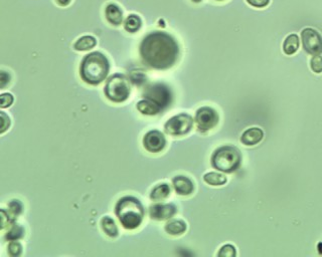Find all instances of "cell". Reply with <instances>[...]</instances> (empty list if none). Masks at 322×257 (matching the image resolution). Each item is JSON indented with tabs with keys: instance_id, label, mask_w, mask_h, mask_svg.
<instances>
[{
	"instance_id": "6da1fadb",
	"label": "cell",
	"mask_w": 322,
	"mask_h": 257,
	"mask_svg": "<svg viewBox=\"0 0 322 257\" xmlns=\"http://www.w3.org/2000/svg\"><path fill=\"white\" fill-rule=\"evenodd\" d=\"M140 53L148 65L164 69L172 66L176 62L178 47L169 34L153 32L143 39Z\"/></svg>"
},
{
	"instance_id": "7a4b0ae2",
	"label": "cell",
	"mask_w": 322,
	"mask_h": 257,
	"mask_svg": "<svg viewBox=\"0 0 322 257\" xmlns=\"http://www.w3.org/2000/svg\"><path fill=\"white\" fill-rule=\"evenodd\" d=\"M109 73V63L101 52H92L85 56L81 64V77L90 84H99Z\"/></svg>"
},
{
	"instance_id": "3957f363",
	"label": "cell",
	"mask_w": 322,
	"mask_h": 257,
	"mask_svg": "<svg viewBox=\"0 0 322 257\" xmlns=\"http://www.w3.org/2000/svg\"><path fill=\"white\" fill-rule=\"evenodd\" d=\"M116 214L123 227L131 230L141 224L144 210L138 199L134 197H124L117 203Z\"/></svg>"
},
{
	"instance_id": "277c9868",
	"label": "cell",
	"mask_w": 322,
	"mask_h": 257,
	"mask_svg": "<svg viewBox=\"0 0 322 257\" xmlns=\"http://www.w3.org/2000/svg\"><path fill=\"white\" fill-rule=\"evenodd\" d=\"M241 162L240 152L234 147L225 146L218 149L213 155V166L222 172H233Z\"/></svg>"
},
{
	"instance_id": "5b68a950",
	"label": "cell",
	"mask_w": 322,
	"mask_h": 257,
	"mask_svg": "<svg viewBox=\"0 0 322 257\" xmlns=\"http://www.w3.org/2000/svg\"><path fill=\"white\" fill-rule=\"evenodd\" d=\"M105 94L112 102L122 103L126 101L130 95V87L127 79L122 75L111 77L105 87Z\"/></svg>"
},
{
	"instance_id": "8992f818",
	"label": "cell",
	"mask_w": 322,
	"mask_h": 257,
	"mask_svg": "<svg viewBox=\"0 0 322 257\" xmlns=\"http://www.w3.org/2000/svg\"><path fill=\"white\" fill-rule=\"evenodd\" d=\"M192 119L186 113L175 116L169 120L165 124V131L167 134L173 136H181L187 134L192 128Z\"/></svg>"
},
{
	"instance_id": "52a82bcc",
	"label": "cell",
	"mask_w": 322,
	"mask_h": 257,
	"mask_svg": "<svg viewBox=\"0 0 322 257\" xmlns=\"http://www.w3.org/2000/svg\"><path fill=\"white\" fill-rule=\"evenodd\" d=\"M144 96L149 101L156 104L160 109L167 107L171 102V93L169 89L161 83L151 85L146 90Z\"/></svg>"
},
{
	"instance_id": "ba28073f",
	"label": "cell",
	"mask_w": 322,
	"mask_h": 257,
	"mask_svg": "<svg viewBox=\"0 0 322 257\" xmlns=\"http://www.w3.org/2000/svg\"><path fill=\"white\" fill-rule=\"evenodd\" d=\"M301 36L303 48L308 53L318 55L322 52V38L316 31L312 28H305Z\"/></svg>"
},
{
	"instance_id": "9c48e42d",
	"label": "cell",
	"mask_w": 322,
	"mask_h": 257,
	"mask_svg": "<svg viewBox=\"0 0 322 257\" xmlns=\"http://www.w3.org/2000/svg\"><path fill=\"white\" fill-rule=\"evenodd\" d=\"M195 121H197L200 131L205 132L211 130V128H213L218 124L219 116L217 112L212 108L203 107L197 112Z\"/></svg>"
},
{
	"instance_id": "30bf717a",
	"label": "cell",
	"mask_w": 322,
	"mask_h": 257,
	"mask_svg": "<svg viewBox=\"0 0 322 257\" xmlns=\"http://www.w3.org/2000/svg\"><path fill=\"white\" fill-rule=\"evenodd\" d=\"M165 143L164 136L158 131L148 132L143 139V145L145 149L152 153L160 152L165 147Z\"/></svg>"
},
{
	"instance_id": "8fae6325",
	"label": "cell",
	"mask_w": 322,
	"mask_h": 257,
	"mask_svg": "<svg viewBox=\"0 0 322 257\" xmlns=\"http://www.w3.org/2000/svg\"><path fill=\"white\" fill-rule=\"evenodd\" d=\"M176 212L172 204H156L150 208V216L155 220H165L171 218Z\"/></svg>"
},
{
	"instance_id": "7c38bea8",
	"label": "cell",
	"mask_w": 322,
	"mask_h": 257,
	"mask_svg": "<svg viewBox=\"0 0 322 257\" xmlns=\"http://www.w3.org/2000/svg\"><path fill=\"white\" fill-rule=\"evenodd\" d=\"M263 131L259 128H251L247 130L242 136V143L246 146H254L261 142L263 139Z\"/></svg>"
},
{
	"instance_id": "4fadbf2b",
	"label": "cell",
	"mask_w": 322,
	"mask_h": 257,
	"mask_svg": "<svg viewBox=\"0 0 322 257\" xmlns=\"http://www.w3.org/2000/svg\"><path fill=\"white\" fill-rule=\"evenodd\" d=\"M173 186L179 195H189L193 191L192 182L185 176H177L173 179Z\"/></svg>"
},
{
	"instance_id": "5bb4252c",
	"label": "cell",
	"mask_w": 322,
	"mask_h": 257,
	"mask_svg": "<svg viewBox=\"0 0 322 257\" xmlns=\"http://www.w3.org/2000/svg\"><path fill=\"white\" fill-rule=\"evenodd\" d=\"M106 18L114 25H119L122 22V11L115 4H109L106 8Z\"/></svg>"
},
{
	"instance_id": "9a60e30c",
	"label": "cell",
	"mask_w": 322,
	"mask_h": 257,
	"mask_svg": "<svg viewBox=\"0 0 322 257\" xmlns=\"http://www.w3.org/2000/svg\"><path fill=\"white\" fill-rule=\"evenodd\" d=\"M137 109L140 112L144 113V115H156V113L159 112L161 110L156 104H154L153 102L149 101V99H144V101H140L137 104Z\"/></svg>"
},
{
	"instance_id": "2e32d148",
	"label": "cell",
	"mask_w": 322,
	"mask_h": 257,
	"mask_svg": "<svg viewBox=\"0 0 322 257\" xmlns=\"http://www.w3.org/2000/svg\"><path fill=\"white\" fill-rule=\"evenodd\" d=\"M299 48V38L296 34L289 35L283 44V50L286 54H294Z\"/></svg>"
},
{
	"instance_id": "e0dca14e",
	"label": "cell",
	"mask_w": 322,
	"mask_h": 257,
	"mask_svg": "<svg viewBox=\"0 0 322 257\" xmlns=\"http://www.w3.org/2000/svg\"><path fill=\"white\" fill-rule=\"evenodd\" d=\"M165 230L171 235L183 234L186 230V224L181 220H174L166 224Z\"/></svg>"
},
{
	"instance_id": "ac0fdd59",
	"label": "cell",
	"mask_w": 322,
	"mask_h": 257,
	"mask_svg": "<svg viewBox=\"0 0 322 257\" xmlns=\"http://www.w3.org/2000/svg\"><path fill=\"white\" fill-rule=\"evenodd\" d=\"M96 44H97L96 39L93 36H89V35L83 36L77 40V42L75 44V48L80 51L89 50V49H92L96 46Z\"/></svg>"
},
{
	"instance_id": "d6986e66",
	"label": "cell",
	"mask_w": 322,
	"mask_h": 257,
	"mask_svg": "<svg viewBox=\"0 0 322 257\" xmlns=\"http://www.w3.org/2000/svg\"><path fill=\"white\" fill-rule=\"evenodd\" d=\"M102 228L105 233L110 237H116L118 235V228L114 220L110 217H104L102 219Z\"/></svg>"
},
{
	"instance_id": "ffe728a7",
	"label": "cell",
	"mask_w": 322,
	"mask_h": 257,
	"mask_svg": "<svg viewBox=\"0 0 322 257\" xmlns=\"http://www.w3.org/2000/svg\"><path fill=\"white\" fill-rule=\"evenodd\" d=\"M203 180L209 184L212 185V186H220V185H223L227 182V178L220 174V173H216V172H211V173H207L204 175Z\"/></svg>"
},
{
	"instance_id": "44dd1931",
	"label": "cell",
	"mask_w": 322,
	"mask_h": 257,
	"mask_svg": "<svg viewBox=\"0 0 322 257\" xmlns=\"http://www.w3.org/2000/svg\"><path fill=\"white\" fill-rule=\"evenodd\" d=\"M170 193V188L167 184H161L154 188L151 192V199L153 200H161L166 198Z\"/></svg>"
},
{
	"instance_id": "7402d4cb",
	"label": "cell",
	"mask_w": 322,
	"mask_h": 257,
	"mask_svg": "<svg viewBox=\"0 0 322 257\" xmlns=\"http://www.w3.org/2000/svg\"><path fill=\"white\" fill-rule=\"evenodd\" d=\"M125 30L127 31L128 32H136L137 31H139V28L141 27V19H140L137 16H128L127 19L125 20Z\"/></svg>"
},
{
	"instance_id": "603a6c76",
	"label": "cell",
	"mask_w": 322,
	"mask_h": 257,
	"mask_svg": "<svg viewBox=\"0 0 322 257\" xmlns=\"http://www.w3.org/2000/svg\"><path fill=\"white\" fill-rule=\"evenodd\" d=\"M24 235V230L20 225H13L11 229L6 234V239L10 241H15L20 239Z\"/></svg>"
},
{
	"instance_id": "cb8c5ba5",
	"label": "cell",
	"mask_w": 322,
	"mask_h": 257,
	"mask_svg": "<svg viewBox=\"0 0 322 257\" xmlns=\"http://www.w3.org/2000/svg\"><path fill=\"white\" fill-rule=\"evenodd\" d=\"M22 251V246L17 240L11 241L8 245V252L11 256H19Z\"/></svg>"
},
{
	"instance_id": "d4e9b609",
	"label": "cell",
	"mask_w": 322,
	"mask_h": 257,
	"mask_svg": "<svg viewBox=\"0 0 322 257\" xmlns=\"http://www.w3.org/2000/svg\"><path fill=\"white\" fill-rule=\"evenodd\" d=\"M8 208L13 216H18L22 211V204L18 201V200H12V201L8 204Z\"/></svg>"
},
{
	"instance_id": "484cf974",
	"label": "cell",
	"mask_w": 322,
	"mask_h": 257,
	"mask_svg": "<svg viewBox=\"0 0 322 257\" xmlns=\"http://www.w3.org/2000/svg\"><path fill=\"white\" fill-rule=\"evenodd\" d=\"M310 65L314 73H316V74L322 73V56H320L319 54L314 55L311 60Z\"/></svg>"
},
{
	"instance_id": "4316f807",
	"label": "cell",
	"mask_w": 322,
	"mask_h": 257,
	"mask_svg": "<svg viewBox=\"0 0 322 257\" xmlns=\"http://www.w3.org/2000/svg\"><path fill=\"white\" fill-rule=\"evenodd\" d=\"M219 256H225V257H233L236 256V249L232 245H225L222 246L219 252Z\"/></svg>"
},
{
	"instance_id": "83f0119b",
	"label": "cell",
	"mask_w": 322,
	"mask_h": 257,
	"mask_svg": "<svg viewBox=\"0 0 322 257\" xmlns=\"http://www.w3.org/2000/svg\"><path fill=\"white\" fill-rule=\"evenodd\" d=\"M0 99H1V105L0 106H1L2 109L10 107L13 103V96L10 94H2Z\"/></svg>"
},
{
	"instance_id": "f1b7e54d",
	"label": "cell",
	"mask_w": 322,
	"mask_h": 257,
	"mask_svg": "<svg viewBox=\"0 0 322 257\" xmlns=\"http://www.w3.org/2000/svg\"><path fill=\"white\" fill-rule=\"evenodd\" d=\"M0 119H1V133L3 134L10 125V120H9V117L3 112H0Z\"/></svg>"
},
{
	"instance_id": "f546056e",
	"label": "cell",
	"mask_w": 322,
	"mask_h": 257,
	"mask_svg": "<svg viewBox=\"0 0 322 257\" xmlns=\"http://www.w3.org/2000/svg\"><path fill=\"white\" fill-rule=\"evenodd\" d=\"M270 0H247V2L255 7H265L269 4Z\"/></svg>"
},
{
	"instance_id": "4dcf8cb0",
	"label": "cell",
	"mask_w": 322,
	"mask_h": 257,
	"mask_svg": "<svg viewBox=\"0 0 322 257\" xmlns=\"http://www.w3.org/2000/svg\"><path fill=\"white\" fill-rule=\"evenodd\" d=\"M9 75L6 74L5 71H1V74H0V88H4L6 83L9 82Z\"/></svg>"
},
{
	"instance_id": "1f68e13d",
	"label": "cell",
	"mask_w": 322,
	"mask_h": 257,
	"mask_svg": "<svg viewBox=\"0 0 322 257\" xmlns=\"http://www.w3.org/2000/svg\"><path fill=\"white\" fill-rule=\"evenodd\" d=\"M11 221L9 220V218L7 217L6 213L4 210H1V229H4V228L10 223Z\"/></svg>"
},
{
	"instance_id": "d6a6232c",
	"label": "cell",
	"mask_w": 322,
	"mask_h": 257,
	"mask_svg": "<svg viewBox=\"0 0 322 257\" xmlns=\"http://www.w3.org/2000/svg\"><path fill=\"white\" fill-rule=\"evenodd\" d=\"M58 2H59V4H61L62 6H66V5L69 4V2H71V0H58Z\"/></svg>"
},
{
	"instance_id": "836d02e7",
	"label": "cell",
	"mask_w": 322,
	"mask_h": 257,
	"mask_svg": "<svg viewBox=\"0 0 322 257\" xmlns=\"http://www.w3.org/2000/svg\"><path fill=\"white\" fill-rule=\"evenodd\" d=\"M192 1H193V2H201L202 0H192Z\"/></svg>"
}]
</instances>
